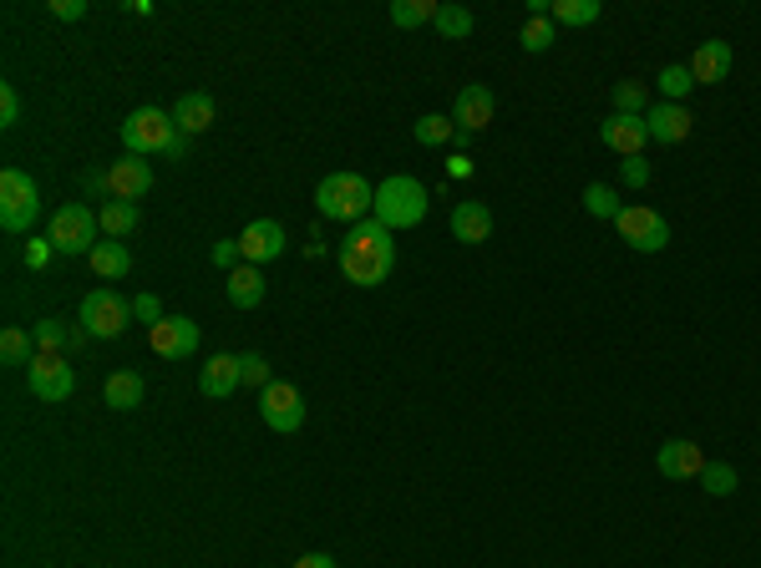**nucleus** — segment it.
<instances>
[{
    "label": "nucleus",
    "mask_w": 761,
    "mask_h": 568,
    "mask_svg": "<svg viewBox=\"0 0 761 568\" xmlns=\"http://www.w3.org/2000/svg\"><path fill=\"white\" fill-rule=\"evenodd\" d=\"M396 269V233L380 219H361L351 223V233L340 239V275L361 285V290H376L386 285Z\"/></svg>",
    "instance_id": "1"
},
{
    "label": "nucleus",
    "mask_w": 761,
    "mask_h": 568,
    "mask_svg": "<svg viewBox=\"0 0 761 568\" xmlns=\"http://www.w3.org/2000/svg\"><path fill=\"white\" fill-rule=\"evenodd\" d=\"M315 208H321V219L361 223L376 208V189L361 173H325L321 189H315Z\"/></svg>",
    "instance_id": "2"
},
{
    "label": "nucleus",
    "mask_w": 761,
    "mask_h": 568,
    "mask_svg": "<svg viewBox=\"0 0 761 568\" xmlns=\"http://www.w3.org/2000/svg\"><path fill=\"white\" fill-rule=\"evenodd\" d=\"M426 204H432V193L416 183L411 173H391L386 183H376V208H371V219H380L386 229H416L426 219Z\"/></svg>",
    "instance_id": "3"
},
{
    "label": "nucleus",
    "mask_w": 761,
    "mask_h": 568,
    "mask_svg": "<svg viewBox=\"0 0 761 568\" xmlns=\"http://www.w3.org/2000/svg\"><path fill=\"white\" fill-rule=\"evenodd\" d=\"M173 137H178V122H173V112H162V107H137V112L122 122V147H128L132 158H162Z\"/></svg>",
    "instance_id": "4"
},
{
    "label": "nucleus",
    "mask_w": 761,
    "mask_h": 568,
    "mask_svg": "<svg viewBox=\"0 0 761 568\" xmlns=\"http://www.w3.org/2000/svg\"><path fill=\"white\" fill-rule=\"evenodd\" d=\"M36 219H41V189L31 183V173L5 168V173H0V229L26 233Z\"/></svg>",
    "instance_id": "5"
},
{
    "label": "nucleus",
    "mask_w": 761,
    "mask_h": 568,
    "mask_svg": "<svg viewBox=\"0 0 761 568\" xmlns=\"http://www.w3.org/2000/svg\"><path fill=\"white\" fill-rule=\"evenodd\" d=\"M97 214H92L87 204H61L57 214H51V223H46V239H51V249L57 254H92V249L102 244L97 239Z\"/></svg>",
    "instance_id": "6"
},
{
    "label": "nucleus",
    "mask_w": 761,
    "mask_h": 568,
    "mask_svg": "<svg viewBox=\"0 0 761 568\" xmlns=\"http://www.w3.org/2000/svg\"><path fill=\"white\" fill-rule=\"evenodd\" d=\"M76 325H82L92 340H118L122 330L132 325V305L122 300L118 290H92L87 300H82V315H76Z\"/></svg>",
    "instance_id": "7"
},
{
    "label": "nucleus",
    "mask_w": 761,
    "mask_h": 568,
    "mask_svg": "<svg viewBox=\"0 0 761 568\" xmlns=\"http://www.w3.org/2000/svg\"><path fill=\"white\" fill-rule=\"evenodd\" d=\"M26 380H31V396L46 401V407H61V401H72L76 391V371L67 355H51V350H36V361L26 365Z\"/></svg>",
    "instance_id": "8"
},
{
    "label": "nucleus",
    "mask_w": 761,
    "mask_h": 568,
    "mask_svg": "<svg viewBox=\"0 0 761 568\" xmlns=\"http://www.w3.org/2000/svg\"><path fill=\"white\" fill-rule=\"evenodd\" d=\"M619 239L630 249H640V254H660V249L671 244V223H665V214H655V208L644 204H625V214L615 219Z\"/></svg>",
    "instance_id": "9"
},
{
    "label": "nucleus",
    "mask_w": 761,
    "mask_h": 568,
    "mask_svg": "<svg viewBox=\"0 0 761 568\" xmlns=\"http://www.w3.org/2000/svg\"><path fill=\"white\" fill-rule=\"evenodd\" d=\"M259 416L269 432H300L305 426V396L290 380H269L259 391Z\"/></svg>",
    "instance_id": "10"
},
{
    "label": "nucleus",
    "mask_w": 761,
    "mask_h": 568,
    "mask_svg": "<svg viewBox=\"0 0 761 568\" xmlns=\"http://www.w3.org/2000/svg\"><path fill=\"white\" fill-rule=\"evenodd\" d=\"M198 325L189 321V315H168L162 325H153L147 330V346H153V355H162V361H189L193 350H198Z\"/></svg>",
    "instance_id": "11"
},
{
    "label": "nucleus",
    "mask_w": 761,
    "mask_h": 568,
    "mask_svg": "<svg viewBox=\"0 0 761 568\" xmlns=\"http://www.w3.org/2000/svg\"><path fill=\"white\" fill-rule=\"evenodd\" d=\"M153 193V162L147 158H118L107 168V198H122V204H137Z\"/></svg>",
    "instance_id": "12"
},
{
    "label": "nucleus",
    "mask_w": 761,
    "mask_h": 568,
    "mask_svg": "<svg viewBox=\"0 0 761 568\" xmlns=\"http://www.w3.org/2000/svg\"><path fill=\"white\" fill-rule=\"evenodd\" d=\"M600 143L619 158H644V143H650V128H644V117H630V112H609L600 122Z\"/></svg>",
    "instance_id": "13"
},
{
    "label": "nucleus",
    "mask_w": 761,
    "mask_h": 568,
    "mask_svg": "<svg viewBox=\"0 0 761 568\" xmlns=\"http://www.w3.org/2000/svg\"><path fill=\"white\" fill-rule=\"evenodd\" d=\"M493 117H498V97L483 87V82H472V87H462L457 92V102H452V122H457V132H483V128H493Z\"/></svg>",
    "instance_id": "14"
},
{
    "label": "nucleus",
    "mask_w": 761,
    "mask_h": 568,
    "mask_svg": "<svg viewBox=\"0 0 761 568\" xmlns=\"http://www.w3.org/2000/svg\"><path fill=\"white\" fill-rule=\"evenodd\" d=\"M655 467H660V478L690 482V478H701V472H705V452L696 447V442H686V437H671L665 447H660Z\"/></svg>",
    "instance_id": "15"
},
{
    "label": "nucleus",
    "mask_w": 761,
    "mask_h": 568,
    "mask_svg": "<svg viewBox=\"0 0 761 568\" xmlns=\"http://www.w3.org/2000/svg\"><path fill=\"white\" fill-rule=\"evenodd\" d=\"M644 128H650V143L675 147V143H686V137H690L696 117H690L680 102H655L650 112H644Z\"/></svg>",
    "instance_id": "16"
},
{
    "label": "nucleus",
    "mask_w": 761,
    "mask_h": 568,
    "mask_svg": "<svg viewBox=\"0 0 761 568\" xmlns=\"http://www.w3.org/2000/svg\"><path fill=\"white\" fill-rule=\"evenodd\" d=\"M239 386H244V365H239V355H208L204 365H198V391L204 396H234Z\"/></svg>",
    "instance_id": "17"
},
{
    "label": "nucleus",
    "mask_w": 761,
    "mask_h": 568,
    "mask_svg": "<svg viewBox=\"0 0 761 568\" xmlns=\"http://www.w3.org/2000/svg\"><path fill=\"white\" fill-rule=\"evenodd\" d=\"M239 249H244V264H269L285 254V229L275 219H254L250 229L239 233Z\"/></svg>",
    "instance_id": "18"
},
{
    "label": "nucleus",
    "mask_w": 761,
    "mask_h": 568,
    "mask_svg": "<svg viewBox=\"0 0 761 568\" xmlns=\"http://www.w3.org/2000/svg\"><path fill=\"white\" fill-rule=\"evenodd\" d=\"M690 76H696V87H721V82L732 76V46L726 41H701L696 46V57H690Z\"/></svg>",
    "instance_id": "19"
},
{
    "label": "nucleus",
    "mask_w": 761,
    "mask_h": 568,
    "mask_svg": "<svg viewBox=\"0 0 761 568\" xmlns=\"http://www.w3.org/2000/svg\"><path fill=\"white\" fill-rule=\"evenodd\" d=\"M452 239L457 244H487L493 239V208L468 198V204L452 208Z\"/></svg>",
    "instance_id": "20"
},
{
    "label": "nucleus",
    "mask_w": 761,
    "mask_h": 568,
    "mask_svg": "<svg viewBox=\"0 0 761 568\" xmlns=\"http://www.w3.org/2000/svg\"><path fill=\"white\" fill-rule=\"evenodd\" d=\"M214 117H219V107H214L208 92H183V97L173 102V122H178V132H189V137H198V132L214 128Z\"/></svg>",
    "instance_id": "21"
},
{
    "label": "nucleus",
    "mask_w": 761,
    "mask_h": 568,
    "mask_svg": "<svg viewBox=\"0 0 761 568\" xmlns=\"http://www.w3.org/2000/svg\"><path fill=\"white\" fill-rule=\"evenodd\" d=\"M224 294H229V305L234 310H254L264 300V275L259 264H239V269H229V279H224Z\"/></svg>",
    "instance_id": "22"
},
{
    "label": "nucleus",
    "mask_w": 761,
    "mask_h": 568,
    "mask_svg": "<svg viewBox=\"0 0 761 568\" xmlns=\"http://www.w3.org/2000/svg\"><path fill=\"white\" fill-rule=\"evenodd\" d=\"M31 336H36V350H51V355H61V350H82L92 340L82 325H61V321L31 325Z\"/></svg>",
    "instance_id": "23"
},
{
    "label": "nucleus",
    "mask_w": 761,
    "mask_h": 568,
    "mask_svg": "<svg viewBox=\"0 0 761 568\" xmlns=\"http://www.w3.org/2000/svg\"><path fill=\"white\" fill-rule=\"evenodd\" d=\"M143 376H137V371H112V376H107V386H102V396H107V407L112 411H137L143 407Z\"/></svg>",
    "instance_id": "24"
},
{
    "label": "nucleus",
    "mask_w": 761,
    "mask_h": 568,
    "mask_svg": "<svg viewBox=\"0 0 761 568\" xmlns=\"http://www.w3.org/2000/svg\"><path fill=\"white\" fill-rule=\"evenodd\" d=\"M97 223H102L107 239H128V233H137V223H143V214H137V204H122V198H107L102 208H97Z\"/></svg>",
    "instance_id": "25"
},
{
    "label": "nucleus",
    "mask_w": 761,
    "mask_h": 568,
    "mask_svg": "<svg viewBox=\"0 0 761 568\" xmlns=\"http://www.w3.org/2000/svg\"><path fill=\"white\" fill-rule=\"evenodd\" d=\"M87 259H92V269H97L102 279H122L132 269V254H128V244H122V239H102V244L92 249Z\"/></svg>",
    "instance_id": "26"
},
{
    "label": "nucleus",
    "mask_w": 761,
    "mask_h": 568,
    "mask_svg": "<svg viewBox=\"0 0 761 568\" xmlns=\"http://www.w3.org/2000/svg\"><path fill=\"white\" fill-rule=\"evenodd\" d=\"M548 21L554 26H594L600 21V0H548Z\"/></svg>",
    "instance_id": "27"
},
{
    "label": "nucleus",
    "mask_w": 761,
    "mask_h": 568,
    "mask_svg": "<svg viewBox=\"0 0 761 568\" xmlns=\"http://www.w3.org/2000/svg\"><path fill=\"white\" fill-rule=\"evenodd\" d=\"M411 137H416L422 147H447V143H457V122L452 117H442V112H426V117H416Z\"/></svg>",
    "instance_id": "28"
},
{
    "label": "nucleus",
    "mask_w": 761,
    "mask_h": 568,
    "mask_svg": "<svg viewBox=\"0 0 761 568\" xmlns=\"http://www.w3.org/2000/svg\"><path fill=\"white\" fill-rule=\"evenodd\" d=\"M432 26H437V36H447V41H468L478 21H472L468 5H437V21H432Z\"/></svg>",
    "instance_id": "29"
},
{
    "label": "nucleus",
    "mask_w": 761,
    "mask_h": 568,
    "mask_svg": "<svg viewBox=\"0 0 761 568\" xmlns=\"http://www.w3.org/2000/svg\"><path fill=\"white\" fill-rule=\"evenodd\" d=\"M391 26L411 31V26H426V21H437V0H391Z\"/></svg>",
    "instance_id": "30"
},
{
    "label": "nucleus",
    "mask_w": 761,
    "mask_h": 568,
    "mask_svg": "<svg viewBox=\"0 0 761 568\" xmlns=\"http://www.w3.org/2000/svg\"><path fill=\"white\" fill-rule=\"evenodd\" d=\"M554 41H558V26L548 21V15H528V26L518 31V46H523V51H533V57H539V51H548Z\"/></svg>",
    "instance_id": "31"
},
{
    "label": "nucleus",
    "mask_w": 761,
    "mask_h": 568,
    "mask_svg": "<svg viewBox=\"0 0 761 568\" xmlns=\"http://www.w3.org/2000/svg\"><path fill=\"white\" fill-rule=\"evenodd\" d=\"M584 214H594V219H619L625 204H619V193L609 189V183H589L584 189Z\"/></svg>",
    "instance_id": "32"
},
{
    "label": "nucleus",
    "mask_w": 761,
    "mask_h": 568,
    "mask_svg": "<svg viewBox=\"0 0 761 568\" xmlns=\"http://www.w3.org/2000/svg\"><path fill=\"white\" fill-rule=\"evenodd\" d=\"M0 361L5 365H31L36 361V336H26V330H5V336H0Z\"/></svg>",
    "instance_id": "33"
},
{
    "label": "nucleus",
    "mask_w": 761,
    "mask_h": 568,
    "mask_svg": "<svg viewBox=\"0 0 761 568\" xmlns=\"http://www.w3.org/2000/svg\"><path fill=\"white\" fill-rule=\"evenodd\" d=\"M655 87L665 92V102H680V107H686L690 87H696V76H690V67H665V72L655 76Z\"/></svg>",
    "instance_id": "34"
},
{
    "label": "nucleus",
    "mask_w": 761,
    "mask_h": 568,
    "mask_svg": "<svg viewBox=\"0 0 761 568\" xmlns=\"http://www.w3.org/2000/svg\"><path fill=\"white\" fill-rule=\"evenodd\" d=\"M615 112H630V117L650 112V92H644V82H615Z\"/></svg>",
    "instance_id": "35"
},
{
    "label": "nucleus",
    "mask_w": 761,
    "mask_h": 568,
    "mask_svg": "<svg viewBox=\"0 0 761 568\" xmlns=\"http://www.w3.org/2000/svg\"><path fill=\"white\" fill-rule=\"evenodd\" d=\"M701 482H705V493L711 497H732L736 493V467L732 462H705Z\"/></svg>",
    "instance_id": "36"
},
{
    "label": "nucleus",
    "mask_w": 761,
    "mask_h": 568,
    "mask_svg": "<svg viewBox=\"0 0 761 568\" xmlns=\"http://www.w3.org/2000/svg\"><path fill=\"white\" fill-rule=\"evenodd\" d=\"M239 365H244V386H269V361H264L259 350H250V355H239Z\"/></svg>",
    "instance_id": "37"
},
{
    "label": "nucleus",
    "mask_w": 761,
    "mask_h": 568,
    "mask_svg": "<svg viewBox=\"0 0 761 568\" xmlns=\"http://www.w3.org/2000/svg\"><path fill=\"white\" fill-rule=\"evenodd\" d=\"M132 315H137V321H143L147 330L168 321V315H162V300H158V294H137V300H132Z\"/></svg>",
    "instance_id": "38"
},
{
    "label": "nucleus",
    "mask_w": 761,
    "mask_h": 568,
    "mask_svg": "<svg viewBox=\"0 0 761 568\" xmlns=\"http://www.w3.org/2000/svg\"><path fill=\"white\" fill-rule=\"evenodd\" d=\"M15 122H21V97H15V87L5 82V87H0V128H15Z\"/></svg>",
    "instance_id": "39"
},
{
    "label": "nucleus",
    "mask_w": 761,
    "mask_h": 568,
    "mask_svg": "<svg viewBox=\"0 0 761 568\" xmlns=\"http://www.w3.org/2000/svg\"><path fill=\"white\" fill-rule=\"evenodd\" d=\"M619 173H625L630 189H644V183H650V162H644V158H625V162H619Z\"/></svg>",
    "instance_id": "40"
},
{
    "label": "nucleus",
    "mask_w": 761,
    "mask_h": 568,
    "mask_svg": "<svg viewBox=\"0 0 761 568\" xmlns=\"http://www.w3.org/2000/svg\"><path fill=\"white\" fill-rule=\"evenodd\" d=\"M239 259H244L239 239H224V244H214V264H219V269H239Z\"/></svg>",
    "instance_id": "41"
},
{
    "label": "nucleus",
    "mask_w": 761,
    "mask_h": 568,
    "mask_svg": "<svg viewBox=\"0 0 761 568\" xmlns=\"http://www.w3.org/2000/svg\"><path fill=\"white\" fill-rule=\"evenodd\" d=\"M51 254H57V249H51V239H31V244H26V264H31V269H46V264H51Z\"/></svg>",
    "instance_id": "42"
},
{
    "label": "nucleus",
    "mask_w": 761,
    "mask_h": 568,
    "mask_svg": "<svg viewBox=\"0 0 761 568\" xmlns=\"http://www.w3.org/2000/svg\"><path fill=\"white\" fill-rule=\"evenodd\" d=\"M51 15H57V21H82V15H87V0H51Z\"/></svg>",
    "instance_id": "43"
},
{
    "label": "nucleus",
    "mask_w": 761,
    "mask_h": 568,
    "mask_svg": "<svg viewBox=\"0 0 761 568\" xmlns=\"http://www.w3.org/2000/svg\"><path fill=\"white\" fill-rule=\"evenodd\" d=\"M447 173H452V178H472V158H468V153H452V158H447Z\"/></svg>",
    "instance_id": "44"
},
{
    "label": "nucleus",
    "mask_w": 761,
    "mask_h": 568,
    "mask_svg": "<svg viewBox=\"0 0 761 568\" xmlns=\"http://www.w3.org/2000/svg\"><path fill=\"white\" fill-rule=\"evenodd\" d=\"M290 568H336V558L330 554H305V558H294Z\"/></svg>",
    "instance_id": "45"
},
{
    "label": "nucleus",
    "mask_w": 761,
    "mask_h": 568,
    "mask_svg": "<svg viewBox=\"0 0 761 568\" xmlns=\"http://www.w3.org/2000/svg\"><path fill=\"white\" fill-rule=\"evenodd\" d=\"M183 153H189V132H178L173 143H168V153H162V158H183Z\"/></svg>",
    "instance_id": "46"
},
{
    "label": "nucleus",
    "mask_w": 761,
    "mask_h": 568,
    "mask_svg": "<svg viewBox=\"0 0 761 568\" xmlns=\"http://www.w3.org/2000/svg\"><path fill=\"white\" fill-rule=\"evenodd\" d=\"M82 183H87V193H107V173H87Z\"/></svg>",
    "instance_id": "47"
}]
</instances>
